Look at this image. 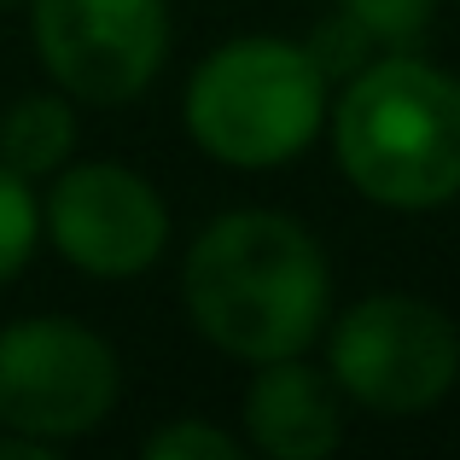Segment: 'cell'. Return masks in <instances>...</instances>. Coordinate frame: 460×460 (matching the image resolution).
<instances>
[{"instance_id": "cell-1", "label": "cell", "mask_w": 460, "mask_h": 460, "mask_svg": "<svg viewBox=\"0 0 460 460\" xmlns=\"http://www.w3.org/2000/svg\"><path fill=\"white\" fill-rule=\"evenodd\" d=\"M187 309L210 344L239 361L304 356L326 321L321 245L274 210L216 216L187 251Z\"/></svg>"}, {"instance_id": "cell-2", "label": "cell", "mask_w": 460, "mask_h": 460, "mask_svg": "<svg viewBox=\"0 0 460 460\" xmlns=\"http://www.w3.org/2000/svg\"><path fill=\"white\" fill-rule=\"evenodd\" d=\"M332 146L373 204H449L460 192V82L408 53L361 65L338 100Z\"/></svg>"}, {"instance_id": "cell-3", "label": "cell", "mask_w": 460, "mask_h": 460, "mask_svg": "<svg viewBox=\"0 0 460 460\" xmlns=\"http://www.w3.org/2000/svg\"><path fill=\"white\" fill-rule=\"evenodd\" d=\"M326 117V76L309 47L245 35L192 70L187 128L216 164L269 169L297 157Z\"/></svg>"}, {"instance_id": "cell-4", "label": "cell", "mask_w": 460, "mask_h": 460, "mask_svg": "<svg viewBox=\"0 0 460 460\" xmlns=\"http://www.w3.org/2000/svg\"><path fill=\"white\" fill-rule=\"evenodd\" d=\"M117 402V356L65 314L12 321L0 332V426L47 443L88 438Z\"/></svg>"}, {"instance_id": "cell-5", "label": "cell", "mask_w": 460, "mask_h": 460, "mask_svg": "<svg viewBox=\"0 0 460 460\" xmlns=\"http://www.w3.org/2000/svg\"><path fill=\"white\" fill-rule=\"evenodd\" d=\"M332 379L373 414H420L460 379V332L420 297H367L332 326Z\"/></svg>"}, {"instance_id": "cell-6", "label": "cell", "mask_w": 460, "mask_h": 460, "mask_svg": "<svg viewBox=\"0 0 460 460\" xmlns=\"http://www.w3.org/2000/svg\"><path fill=\"white\" fill-rule=\"evenodd\" d=\"M35 53L65 93L123 105L169 53L164 0H35Z\"/></svg>"}, {"instance_id": "cell-7", "label": "cell", "mask_w": 460, "mask_h": 460, "mask_svg": "<svg viewBox=\"0 0 460 460\" xmlns=\"http://www.w3.org/2000/svg\"><path fill=\"white\" fill-rule=\"evenodd\" d=\"M47 234L93 280H135L169 239L164 199L123 164H76L47 192Z\"/></svg>"}, {"instance_id": "cell-8", "label": "cell", "mask_w": 460, "mask_h": 460, "mask_svg": "<svg viewBox=\"0 0 460 460\" xmlns=\"http://www.w3.org/2000/svg\"><path fill=\"white\" fill-rule=\"evenodd\" d=\"M245 426H251V443L274 460H321L344 438L332 385L297 356L262 361L257 385L245 396Z\"/></svg>"}, {"instance_id": "cell-9", "label": "cell", "mask_w": 460, "mask_h": 460, "mask_svg": "<svg viewBox=\"0 0 460 460\" xmlns=\"http://www.w3.org/2000/svg\"><path fill=\"white\" fill-rule=\"evenodd\" d=\"M70 140H76V117L58 93H30L0 117V164L23 181L53 175L70 157Z\"/></svg>"}, {"instance_id": "cell-10", "label": "cell", "mask_w": 460, "mask_h": 460, "mask_svg": "<svg viewBox=\"0 0 460 460\" xmlns=\"http://www.w3.org/2000/svg\"><path fill=\"white\" fill-rule=\"evenodd\" d=\"M338 12L361 30V41H367V47L408 53V47L426 35L438 0H338Z\"/></svg>"}, {"instance_id": "cell-11", "label": "cell", "mask_w": 460, "mask_h": 460, "mask_svg": "<svg viewBox=\"0 0 460 460\" xmlns=\"http://www.w3.org/2000/svg\"><path fill=\"white\" fill-rule=\"evenodd\" d=\"M35 239H41V210H35L30 181L0 164V280H12L30 262Z\"/></svg>"}, {"instance_id": "cell-12", "label": "cell", "mask_w": 460, "mask_h": 460, "mask_svg": "<svg viewBox=\"0 0 460 460\" xmlns=\"http://www.w3.org/2000/svg\"><path fill=\"white\" fill-rule=\"evenodd\" d=\"M146 460H239V443L222 426H204V420H181L146 438Z\"/></svg>"}, {"instance_id": "cell-13", "label": "cell", "mask_w": 460, "mask_h": 460, "mask_svg": "<svg viewBox=\"0 0 460 460\" xmlns=\"http://www.w3.org/2000/svg\"><path fill=\"white\" fill-rule=\"evenodd\" d=\"M0 460H53V443L30 438V431H12V438H0Z\"/></svg>"}, {"instance_id": "cell-14", "label": "cell", "mask_w": 460, "mask_h": 460, "mask_svg": "<svg viewBox=\"0 0 460 460\" xmlns=\"http://www.w3.org/2000/svg\"><path fill=\"white\" fill-rule=\"evenodd\" d=\"M0 6H12V0H0Z\"/></svg>"}]
</instances>
